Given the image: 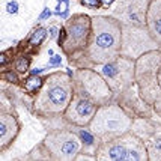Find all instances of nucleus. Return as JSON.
I'll use <instances>...</instances> for the list:
<instances>
[{"mask_svg": "<svg viewBox=\"0 0 161 161\" xmlns=\"http://www.w3.org/2000/svg\"><path fill=\"white\" fill-rule=\"evenodd\" d=\"M74 91L92 99L95 104L104 105L113 103V91L103 74L95 68H75L72 74Z\"/></svg>", "mask_w": 161, "mask_h": 161, "instance_id": "6e6552de", "label": "nucleus"}, {"mask_svg": "<svg viewBox=\"0 0 161 161\" xmlns=\"http://www.w3.org/2000/svg\"><path fill=\"white\" fill-rule=\"evenodd\" d=\"M42 84H44V77L36 74V72H29V75L21 83V87L27 93L30 98H33L38 92L41 91Z\"/></svg>", "mask_w": 161, "mask_h": 161, "instance_id": "4468645a", "label": "nucleus"}, {"mask_svg": "<svg viewBox=\"0 0 161 161\" xmlns=\"http://www.w3.org/2000/svg\"><path fill=\"white\" fill-rule=\"evenodd\" d=\"M122 21L112 14L92 15V35L86 50L89 68L105 65L120 56Z\"/></svg>", "mask_w": 161, "mask_h": 161, "instance_id": "f03ea898", "label": "nucleus"}, {"mask_svg": "<svg viewBox=\"0 0 161 161\" xmlns=\"http://www.w3.org/2000/svg\"><path fill=\"white\" fill-rule=\"evenodd\" d=\"M154 113L158 116V118H161V93H160V97L157 98V101H155V104H154Z\"/></svg>", "mask_w": 161, "mask_h": 161, "instance_id": "393cba45", "label": "nucleus"}, {"mask_svg": "<svg viewBox=\"0 0 161 161\" xmlns=\"http://www.w3.org/2000/svg\"><path fill=\"white\" fill-rule=\"evenodd\" d=\"M145 143L149 154V161H161V126L145 140Z\"/></svg>", "mask_w": 161, "mask_h": 161, "instance_id": "2eb2a0df", "label": "nucleus"}, {"mask_svg": "<svg viewBox=\"0 0 161 161\" xmlns=\"http://www.w3.org/2000/svg\"><path fill=\"white\" fill-rule=\"evenodd\" d=\"M20 72H17L14 68H6V69H2V80H5L6 83L12 84V86H21V78H20Z\"/></svg>", "mask_w": 161, "mask_h": 161, "instance_id": "a211bd4d", "label": "nucleus"}, {"mask_svg": "<svg viewBox=\"0 0 161 161\" xmlns=\"http://www.w3.org/2000/svg\"><path fill=\"white\" fill-rule=\"evenodd\" d=\"M158 84H160V87H161V66H160V71H158Z\"/></svg>", "mask_w": 161, "mask_h": 161, "instance_id": "bb28decb", "label": "nucleus"}, {"mask_svg": "<svg viewBox=\"0 0 161 161\" xmlns=\"http://www.w3.org/2000/svg\"><path fill=\"white\" fill-rule=\"evenodd\" d=\"M48 32H50V35H51V38L53 39H57V36H59V32H60V27L57 26V24H51L48 29Z\"/></svg>", "mask_w": 161, "mask_h": 161, "instance_id": "5701e85b", "label": "nucleus"}, {"mask_svg": "<svg viewBox=\"0 0 161 161\" xmlns=\"http://www.w3.org/2000/svg\"><path fill=\"white\" fill-rule=\"evenodd\" d=\"M21 122L14 112L2 110L0 113V154H3L15 143L21 133Z\"/></svg>", "mask_w": 161, "mask_h": 161, "instance_id": "f8f14e48", "label": "nucleus"}, {"mask_svg": "<svg viewBox=\"0 0 161 161\" xmlns=\"http://www.w3.org/2000/svg\"><path fill=\"white\" fill-rule=\"evenodd\" d=\"M101 2H103V8H110L116 0H101Z\"/></svg>", "mask_w": 161, "mask_h": 161, "instance_id": "a878e982", "label": "nucleus"}, {"mask_svg": "<svg viewBox=\"0 0 161 161\" xmlns=\"http://www.w3.org/2000/svg\"><path fill=\"white\" fill-rule=\"evenodd\" d=\"M65 41H63L62 53L65 54L68 65L71 68H89L86 60V50L92 35V15L89 14H72L65 20Z\"/></svg>", "mask_w": 161, "mask_h": 161, "instance_id": "7ed1b4c3", "label": "nucleus"}, {"mask_svg": "<svg viewBox=\"0 0 161 161\" xmlns=\"http://www.w3.org/2000/svg\"><path fill=\"white\" fill-rule=\"evenodd\" d=\"M97 110H98V105L92 99L81 95L80 92L74 91V97L63 114V120L75 126H89Z\"/></svg>", "mask_w": 161, "mask_h": 161, "instance_id": "9d476101", "label": "nucleus"}, {"mask_svg": "<svg viewBox=\"0 0 161 161\" xmlns=\"http://www.w3.org/2000/svg\"><path fill=\"white\" fill-rule=\"evenodd\" d=\"M146 26L154 39L161 45V0H151L146 14Z\"/></svg>", "mask_w": 161, "mask_h": 161, "instance_id": "ddd939ff", "label": "nucleus"}, {"mask_svg": "<svg viewBox=\"0 0 161 161\" xmlns=\"http://www.w3.org/2000/svg\"><path fill=\"white\" fill-rule=\"evenodd\" d=\"M161 66V48L152 50L136 60V84L142 99L154 108L161 87L158 84V71Z\"/></svg>", "mask_w": 161, "mask_h": 161, "instance_id": "0eeeda50", "label": "nucleus"}, {"mask_svg": "<svg viewBox=\"0 0 161 161\" xmlns=\"http://www.w3.org/2000/svg\"><path fill=\"white\" fill-rule=\"evenodd\" d=\"M32 62H33V56H32V54L24 53V51H17L11 68H14V69L17 71V72H20V74H26V72H29V69H30Z\"/></svg>", "mask_w": 161, "mask_h": 161, "instance_id": "dca6fc26", "label": "nucleus"}, {"mask_svg": "<svg viewBox=\"0 0 161 161\" xmlns=\"http://www.w3.org/2000/svg\"><path fill=\"white\" fill-rule=\"evenodd\" d=\"M53 15V12H51V9L50 8H44L42 9L41 15H39V18H38V21H44V20H48L50 17Z\"/></svg>", "mask_w": 161, "mask_h": 161, "instance_id": "4be33fe9", "label": "nucleus"}, {"mask_svg": "<svg viewBox=\"0 0 161 161\" xmlns=\"http://www.w3.org/2000/svg\"><path fill=\"white\" fill-rule=\"evenodd\" d=\"M18 9H20V6H18V3L15 0H11V2L6 3V12L9 15H15L18 12Z\"/></svg>", "mask_w": 161, "mask_h": 161, "instance_id": "412c9836", "label": "nucleus"}, {"mask_svg": "<svg viewBox=\"0 0 161 161\" xmlns=\"http://www.w3.org/2000/svg\"><path fill=\"white\" fill-rule=\"evenodd\" d=\"M27 160H51V157H50L45 145H44L42 142H39L27 154Z\"/></svg>", "mask_w": 161, "mask_h": 161, "instance_id": "f3484780", "label": "nucleus"}, {"mask_svg": "<svg viewBox=\"0 0 161 161\" xmlns=\"http://www.w3.org/2000/svg\"><path fill=\"white\" fill-rule=\"evenodd\" d=\"M62 63V56H59V54H53V56L50 57V66H59Z\"/></svg>", "mask_w": 161, "mask_h": 161, "instance_id": "b1692460", "label": "nucleus"}, {"mask_svg": "<svg viewBox=\"0 0 161 161\" xmlns=\"http://www.w3.org/2000/svg\"><path fill=\"white\" fill-rule=\"evenodd\" d=\"M74 97V81L66 71H56L44 75L41 91L32 98L30 113L42 124L63 119L71 99Z\"/></svg>", "mask_w": 161, "mask_h": 161, "instance_id": "f257e3e1", "label": "nucleus"}, {"mask_svg": "<svg viewBox=\"0 0 161 161\" xmlns=\"http://www.w3.org/2000/svg\"><path fill=\"white\" fill-rule=\"evenodd\" d=\"M84 8H89V9H99L103 8V2L101 0H78Z\"/></svg>", "mask_w": 161, "mask_h": 161, "instance_id": "6ab92c4d", "label": "nucleus"}, {"mask_svg": "<svg viewBox=\"0 0 161 161\" xmlns=\"http://www.w3.org/2000/svg\"><path fill=\"white\" fill-rule=\"evenodd\" d=\"M47 134L42 143L45 145L53 161H74L83 151V142L72 126L65 120L44 124Z\"/></svg>", "mask_w": 161, "mask_h": 161, "instance_id": "39448f33", "label": "nucleus"}, {"mask_svg": "<svg viewBox=\"0 0 161 161\" xmlns=\"http://www.w3.org/2000/svg\"><path fill=\"white\" fill-rule=\"evenodd\" d=\"M151 0H116L110 14L124 24L146 26V14Z\"/></svg>", "mask_w": 161, "mask_h": 161, "instance_id": "9b49d317", "label": "nucleus"}, {"mask_svg": "<svg viewBox=\"0 0 161 161\" xmlns=\"http://www.w3.org/2000/svg\"><path fill=\"white\" fill-rule=\"evenodd\" d=\"M134 118L118 103L99 105L93 119L89 124V130L98 137L101 143L116 139L131 131Z\"/></svg>", "mask_w": 161, "mask_h": 161, "instance_id": "20e7f679", "label": "nucleus"}, {"mask_svg": "<svg viewBox=\"0 0 161 161\" xmlns=\"http://www.w3.org/2000/svg\"><path fill=\"white\" fill-rule=\"evenodd\" d=\"M161 48V45L151 35L147 26L124 24L122 23V47L120 56L137 60L140 56L152 50Z\"/></svg>", "mask_w": 161, "mask_h": 161, "instance_id": "1a4fd4ad", "label": "nucleus"}, {"mask_svg": "<svg viewBox=\"0 0 161 161\" xmlns=\"http://www.w3.org/2000/svg\"><path fill=\"white\" fill-rule=\"evenodd\" d=\"M95 155L98 161H149L146 143L133 131L103 142Z\"/></svg>", "mask_w": 161, "mask_h": 161, "instance_id": "423d86ee", "label": "nucleus"}, {"mask_svg": "<svg viewBox=\"0 0 161 161\" xmlns=\"http://www.w3.org/2000/svg\"><path fill=\"white\" fill-rule=\"evenodd\" d=\"M68 6H69V0H57V8L54 9L53 14H57V15H62L63 12L68 11Z\"/></svg>", "mask_w": 161, "mask_h": 161, "instance_id": "aec40b11", "label": "nucleus"}]
</instances>
